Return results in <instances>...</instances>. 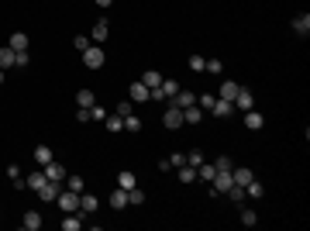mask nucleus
Returning <instances> with one entry per match:
<instances>
[{"instance_id":"2f4dec72","label":"nucleus","mask_w":310,"mask_h":231,"mask_svg":"<svg viewBox=\"0 0 310 231\" xmlns=\"http://www.w3.org/2000/svg\"><path fill=\"white\" fill-rule=\"evenodd\" d=\"M66 187H69V190H76V193H83V176L66 173Z\"/></svg>"},{"instance_id":"9b49d317","label":"nucleus","mask_w":310,"mask_h":231,"mask_svg":"<svg viewBox=\"0 0 310 231\" xmlns=\"http://www.w3.org/2000/svg\"><path fill=\"white\" fill-rule=\"evenodd\" d=\"M107 35H111V24H107V18H100L97 24H93V31H90V38L100 45V41H107Z\"/></svg>"},{"instance_id":"1a4fd4ad","label":"nucleus","mask_w":310,"mask_h":231,"mask_svg":"<svg viewBox=\"0 0 310 231\" xmlns=\"http://www.w3.org/2000/svg\"><path fill=\"white\" fill-rule=\"evenodd\" d=\"M252 107H255V97L241 86V90H238V97H234V111H252Z\"/></svg>"},{"instance_id":"cd10ccee","label":"nucleus","mask_w":310,"mask_h":231,"mask_svg":"<svg viewBox=\"0 0 310 231\" xmlns=\"http://www.w3.org/2000/svg\"><path fill=\"white\" fill-rule=\"evenodd\" d=\"M200 117H203V111H196V104L183 107V121H186V124H200Z\"/></svg>"},{"instance_id":"c03bdc74","label":"nucleus","mask_w":310,"mask_h":231,"mask_svg":"<svg viewBox=\"0 0 310 231\" xmlns=\"http://www.w3.org/2000/svg\"><path fill=\"white\" fill-rule=\"evenodd\" d=\"M76 121H79V124H86V121H93V117H90V107H79V111H76Z\"/></svg>"},{"instance_id":"aec40b11","label":"nucleus","mask_w":310,"mask_h":231,"mask_svg":"<svg viewBox=\"0 0 310 231\" xmlns=\"http://www.w3.org/2000/svg\"><path fill=\"white\" fill-rule=\"evenodd\" d=\"M111 207H114V211H124V207H128V190L117 187V190L111 193Z\"/></svg>"},{"instance_id":"6ab92c4d","label":"nucleus","mask_w":310,"mask_h":231,"mask_svg":"<svg viewBox=\"0 0 310 231\" xmlns=\"http://www.w3.org/2000/svg\"><path fill=\"white\" fill-rule=\"evenodd\" d=\"M14 59H18V52H14L11 45H0V69H11Z\"/></svg>"},{"instance_id":"f704fd0d","label":"nucleus","mask_w":310,"mask_h":231,"mask_svg":"<svg viewBox=\"0 0 310 231\" xmlns=\"http://www.w3.org/2000/svg\"><path fill=\"white\" fill-rule=\"evenodd\" d=\"M114 114H121V117L135 114V104H131V100H121V104H117V107H114Z\"/></svg>"},{"instance_id":"dca6fc26","label":"nucleus","mask_w":310,"mask_h":231,"mask_svg":"<svg viewBox=\"0 0 310 231\" xmlns=\"http://www.w3.org/2000/svg\"><path fill=\"white\" fill-rule=\"evenodd\" d=\"M117 187H121V190H131V187H138V176L131 173V169H121V173H117Z\"/></svg>"},{"instance_id":"6e6552de","label":"nucleus","mask_w":310,"mask_h":231,"mask_svg":"<svg viewBox=\"0 0 310 231\" xmlns=\"http://www.w3.org/2000/svg\"><path fill=\"white\" fill-rule=\"evenodd\" d=\"M38 197L45 200V204H56V197H59V183H52V179H45L38 187Z\"/></svg>"},{"instance_id":"72a5a7b5","label":"nucleus","mask_w":310,"mask_h":231,"mask_svg":"<svg viewBox=\"0 0 310 231\" xmlns=\"http://www.w3.org/2000/svg\"><path fill=\"white\" fill-rule=\"evenodd\" d=\"M128 204H135V207H141V204H145V193L138 190V187H131V190H128Z\"/></svg>"},{"instance_id":"a18cd8bd","label":"nucleus","mask_w":310,"mask_h":231,"mask_svg":"<svg viewBox=\"0 0 310 231\" xmlns=\"http://www.w3.org/2000/svg\"><path fill=\"white\" fill-rule=\"evenodd\" d=\"M214 166H217V169H234V162H231V159H228V155H221V159H217Z\"/></svg>"},{"instance_id":"ddd939ff","label":"nucleus","mask_w":310,"mask_h":231,"mask_svg":"<svg viewBox=\"0 0 310 231\" xmlns=\"http://www.w3.org/2000/svg\"><path fill=\"white\" fill-rule=\"evenodd\" d=\"M179 166H186V152H173L169 159L159 162V169H179Z\"/></svg>"},{"instance_id":"ea45409f","label":"nucleus","mask_w":310,"mask_h":231,"mask_svg":"<svg viewBox=\"0 0 310 231\" xmlns=\"http://www.w3.org/2000/svg\"><path fill=\"white\" fill-rule=\"evenodd\" d=\"M107 114H111V111H107V107H100V104H93V107H90V117H93V121H104Z\"/></svg>"},{"instance_id":"2eb2a0df","label":"nucleus","mask_w":310,"mask_h":231,"mask_svg":"<svg viewBox=\"0 0 310 231\" xmlns=\"http://www.w3.org/2000/svg\"><path fill=\"white\" fill-rule=\"evenodd\" d=\"M245 128H252V131H262V128H266V117L259 114V111H245Z\"/></svg>"},{"instance_id":"f03ea898","label":"nucleus","mask_w":310,"mask_h":231,"mask_svg":"<svg viewBox=\"0 0 310 231\" xmlns=\"http://www.w3.org/2000/svg\"><path fill=\"white\" fill-rule=\"evenodd\" d=\"M56 204H59V207H62L66 214H73V211H79V193H76V190H66V193L59 190Z\"/></svg>"},{"instance_id":"7ed1b4c3","label":"nucleus","mask_w":310,"mask_h":231,"mask_svg":"<svg viewBox=\"0 0 310 231\" xmlns=\"http://www.w3.org/2000/svg\"><path fill=\"white\" fill-rule=\"evenodd\" d=\"M104 49H100V45H90V49H86V52H83V66H86V69H100V66H104Z\"/></svg>"},{"instance_id":"f257e3e1","label":"nucleus","mask_w":310,"mask_h":231,"mask_svg":"<svg viewBox=\"0 0 310 231\" xmlns=\"http://www.w3.org/2000/svg\"><path fill=\"white\" fill-rule=\"evenodd\" d=\"M162 124L169 128V131H176V128H183L186 121H183V107H176V104H169L166 107V114H162Z\"/></svg>"},{"instance_id":"09e8293b","label":"nucleus","mask_w":310,"mask_h":231,"mask_svg":"<svg viewBox=\"0 0 310 231\" xmlns=\"http://www.w3.org/2000/svg\"><path fill=\"white\" fill-rule=\"evenodd\" d=\"M0 83H4V69H0Z\"/></svg>"},{"instance_id":"473e14b6","label":"nucleus","mask_w":310,"mask_h":231,"mask_svg":"<svg viewBox=\"0 0 310 231\" xmlns=\"http://www.w3.org/2000/svg\"><path fill=\"white\" fill-rule=\"evenodd\" d=\"M241 224H245V228H255V224H259V214L245 207V211H241Z\"/></svg>"},{"instance_id":"f8f14e48","label":"nucleus","mask_w":310,"mask_h":231,"mask_svg":"<svg viewBox=\"0 0 310 231\" xmlns=\"http://www.w3.org/2000/svg\"><path fill=\"white\" fill-rule=\"evenodd\" d=\"M97 207H100V200L93 193H79V211L83 214H97Z\"/></svg>"},{"instance_id":"a19ab883","label":"nucleus","mask_w":310,"mask_h":231,"mask_svg":"<svg viewBox=\"0 0 310 231\" xmlns=\"http://www.w3.org/2000/svg\"><path fill=\"white\" fill-rule=\"evenodd\" d=\"M203 62H207L203 56H190V69H193V73H203Z\"/></svg>"},{"instance_id":"423d86ee","label":"nucleus","mask_w":310,"mask_h":231,"mask_svg":"<svg viewBox=\"0 0 310 231\" xmlns=\"http://www.w3.org/2000/svg\"><path fill=\"white\" fill-rule=\"evenodd\" d=\"M211 114H217V117H231V114H234V104H231V100H224V97H214Z\"/></svg>"},{"instance_id":"de8ad7c7","label":"nucleus","mask_w":310,"mask_h":231,"mask_svg":"<svg viewBox=\"0 0 310 231\" xmlns=\"http://www.w3.org/2000/svg\"><path fill=\"white\" fill-rule=\"evenodd\" d=\"M93 4H97V7H111L114 0H93Z\"/></svg>"},{"instance_id":"bb28decb","label":"nucleus","mask_w":310,"mask_h":231,"mask_svg":"<svg viewBox=\"0 0 310 231\" xmlns=\"http://www.w3.org/2000/svg\"><path fill=\"white\" fill-rule=\"evenodd\" d=\"M79 228H83V217H79L76 211L66 214V221H62V231H79Z\"/></svg>"},{"instance_id":"c756f323","label":"nucleus","mask_w":310,"mask_h":231,"mask_svg":"<svg viewBox=\"0 0 310 231\" xmlns=\"http://www.w3.org/2000/svg\"><path fill=\"white\" fill-rule=\"evenodd\" d=\"M104 121H107V128H111V131H124V117H121V114H114V111H111V114L104 117Z\"/></svg>"},{"instance_id":"c85d7f7f","label":"nucleus","mask_w":310,"mask_h":231,"mask_svg":"<svg viewBox=\"0 0 310 231\" xmlns=\"http://www.w3.org/2000/svg\"><path fill=\"white\" fill-rule=\"evenodd\" d=\"M245 197H252V200H259V197H266V187H262L259 179H252V183L245 187Z\"/></svg>"},{"instance_id":"a211bd4d","label":"nucleus","mask_w":310,"mask_h":231,"mask_svg":"<svg viewBox=\"0 0 310 231\" xmlns=\"http://www.w3.org/2000/svg\"><path fill=\"white\" fill-rule=\"evenodd\" d=\"M21 228H24V231H38L41 228V214L38 211H28V214H24V221H21Z\"/></svg>"},{"instance_id":"c9c22d12","label":"nucleus","mask_w":310,"mask_h":231,"mask_svg":"<svg viewBox=\"0 0 310 231\" xmlns=\"http://www.w3.org/2000/svg\"><path fill=\"white\" fill-rule=\"evenodd\" d=\"M203 73H214V76H221V59H207V62H203Z\"/></svg>"},{"instance_id":"39448f33","label":"nucleus","mask_w":310,"mask_h":231,"mask_svg":"<svg viewBox=\"0 0 310 231\" xmlns=\"http://www.w3.org/2000/svg\"><path fill=\"white\" fill-rule=\"evenodd\" d=\"M41 173H45V179H52V183H62V179H66V166H59L56 159H52L48 166H41Z\"/></svg>"},{"instance_id":"9d476101","label":"nucleus","mask_w":310,"mask_h":231,"mask_svg":"<svg viewBox=\"0 0 310 231\" xmlns=\"http://www.w3.org/2000/svg\"><path fill=\"white\" fill-rule=\"evenodd\" d=\"M231 179L238 183V187H248V183L255 179V173L248 169V166H238V169H231Z\"/></svg>"},{"instance_id":"79ce46f5","label":"nucleus","mask_w":310,"mask_h":231,"mask_svg":"<svg viewBox=\"0 0 310 231\" xmlns=\"http://www.w3.org/2000/svg\"><path fill=\"white\" fill-rule=\"evenodd\" d=\"M200 162H203V152H186V166H200Z\"/></svg>"},{"instance_id":"20e7f679","label":"nucleus","mask_w":310,"mask_h":231,"mask_svg":"<svg viewBox=\"0 0 310 231\" xmlns=\"http://www.w3.org/2000/svg\"><path fill=\"white\" fill-rule=\"evenodd\" d=\"M211 183H214V190H211V193H228V190L234 187V179H231V169H217Z\"/></svg>"},{"instance_id":"a878e982","label":"nucleus","mask_w":310,"mask_h":231,"mask_svg":"<svg viewBox=\"0 0 310 231\" xmlns=\"http://www.w3.org/2000/svg\"><path fill=\"white\" fill-rule=\"evenodd\" d=\"M52 159H56V155H52L48 145H38V149H35V162H38V166H48Z\"/></svg>"},{"instance_id":"e433bc0d","label":"nucleus","mask_w":310,"mask_h":231,"mask_svg":"<svg viewBox=\"0 0 310 231\" xmlns=\"http://www.w3.org/2000/svg\"><path fill=\"white\" fill-rule=\"evenodd\" d=\"M124 131H141V121H138L135 114H128L124 117Z\"/></svg>"},{"instance_id":"5701e85b","label":"nucleus","mask_w":310,"mask_h":231,"mask_svg":"<svg viewBox=\"0 0 310 231\" xmlns=\"http://www.w3.org/2000/svg\"><path fill=\"white\" fill-rule=\"evenodd\" d=\"M141 83H145L148 90H155V86L162 83V73H159V69H145V73H141Z\"/></svg>"},{"instance_id":"b1692460","label":"nucleus","mask_w":310,"mask_h":231,"mask_svg":"<svg viewBox=\"0 0 310 231\" xmlns=\"http://www.w3.org/2000/svg\"><path fill=\"white\" fill-rule=\"evenodd\" d=\"M97 104V94L93 90H79L76 94V107H93Z\"/></svg>"},{"instance_id":"49530a36","label":"nucleus","mask_w":310,"mask_h":231,"mask_svg":"<svg viewBox=\"0 0 310 231\" xmlns=\"http://www.w3.org/2000/svg\"><path fill=\"white\" fill-rule=\"evenodd\" d=\"M14 66H18V69H24V66H28V52H18V59H14Z\"/></svg>"},{"instance_id":"4be33fe9","label":"nucleus","mask_w":310,"mask_h":231,"mask_svg":"<svg viewBox=\"0 0 310 231\" xmlns=\"http://www.w3.org/2000/svg\"><path fill=\"white\" fill-rule=\"evenodd\" d=\"M41 183H45V173H41V169H35V173H28V179H24V190H35V193H38Z\"/></svg>"},{"instance_id":"7c9ffc66","label":"nucleus","mask_w":310,"mask_h":231,"mask_svg":"<svg viewBox=\"0 0 310 231\" xmlns=\"http://www.w3.org/2000/svg\"><path fill=\"white\" fill-rule=\"evenodd\" d=\"M196 179V166H179V183H193Z\"/></svg>"},{"instance_id":"58836bf2","label":"nucleus","mask_w":310,"mask_h":231,"mask_svg":"<svg viewBox=\"0 0 310 231\" xmlns=\"http://www.w3.org/2000/svg\"><path fill=\"white\" fill-rule=\"evenodd\" d=\"M228 197H231L234 204H241V200H245V187H238V183H234L231 190H228Z\"/></svg>"},{"instance_id":"0eeeda50","label":"nucleus","mask_w":310,"mask_h":231,"mask_svg":"<svg viewBox=\"0 0 310 231\" xmlns=\"http://www.w3.org/2000/svg\"><path fill=\"white\" fill-rule=\"evenodd\" d=\"M128 100H131V104H145V100H148V86H145L141 79H138V83H131V90H128Z\"/></svg>"},{"instance_id":"37998d69","label":"nucleus","mask_w":310,"mask_h":231,"mask_svg":"<svg viewBox=\"0 0 310 231\" xmlns=\"http://www.w3.org/2000/svg\"><path fill=\"white\" fill-rule=\"evenodd\" d=\"M196 107H207V111H211V107H214V97H211V94L196 97Z\"/></svg>"},{"instance_id":"f3484780","label":"nucleus","mask_w":310,"mask_h":231,"mask_svg":"<svg viewBox=\"0 0 310 231\" xmlns=\"http://www.w3.org/2000/svg\"><path fill=\"white\" fill-rule=\"evenodd\" d=\"M169 104H176V107H190V104H196V97L190 94V90H183V86H179V94L169 97Z\"/></svg>"},{"instance_id":"4468645a","label":"nucleus","mask_w":310,"mask_h":231,"mask_svg":"<svg viewBox=\"0 0 310 231\" xmlns=\"http://www.w3.org/2000/svg\"><path fill=\"white\" fill-rule=\"evenodd\" d=\"M293 31H296L300 38H307L310 35V14H296V18H293Z\"/></svg>"},{"instance_id":"4c0bfd02","label":"nucleus","mask_w":310,"mask_h":231,"mask_svg":"<svg viewBox=\"0 0 310 231\" xmlns=\"http://www.w3.org/2000/svg\"><path fill=\"white\" fill-rule=\"evenodd\" d=\"M73 45H76L79 52H86V49L93 45V38H90V35H76V41H73Z\"/></svg>"},{"instance_id":"412c9836","label":"nucleus","mask_w":310,"mask_h":231,"mask_svg":"<svg viewBox=\"0 0 310 231\" xmlns=\"http://www.w3.org/2000/svg\"><path fill=\"white\" fill-rule=\"evenodd\" d=\"M7 45H11L14 52H28V35H24V31H14V35H11V41H7Z\"/></svg>"},{"instance_id":"393cba45","label":"nucleus","mask_w":310,"mask_h":231,"mask_svg":"<svg viewBox=\"0 0 310 231\" xmlns=\"http://www.w3.org/2000/svg\"><path fill=\"white\" fill-rule=\"evenodd\" d=\"M238 90H241V83H231V79H228V83H221V97H224V100H231V104H234V97H238Z\"/></svg>"}]
</instances>
